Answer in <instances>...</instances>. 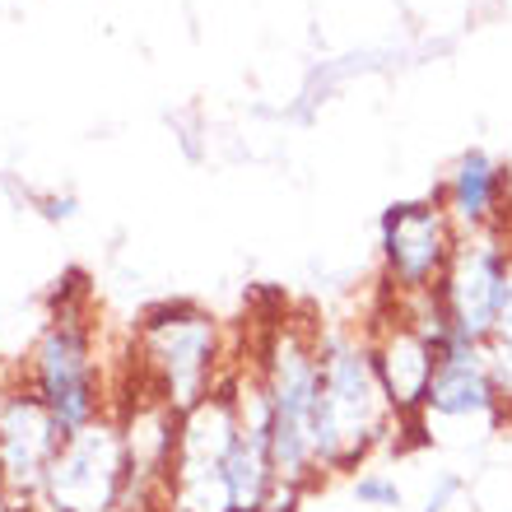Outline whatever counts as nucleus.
<instances>
[{
  "label": "nucleus",
  "instance_id": "nucleus-1",
  "mask_svg": "<svg viewBox=\"0 0 512 512\" xmlns=\"http://www.w3.org/2000/svg\"><path fill=\"white\" fill-rule=\"evenodd\" d=\"M317 364H322V387H317V415H312V452L322 475L359 471L378 447L396 433V410L382 391L373 345L359 331L326 326L317 331Z\"/></svg>",
  "mask_w": 512,
  "mask_h": 512
},
{
  "label": "nucleus",
  "instance_id": "nucleus-2",
  "mask_svg": "<svg viewBox=\"0 0 512 512\" xmlns=\"http://www.w3.org/2000/svg\"><path fill=\"white\" fill-rule=\"evenodd\" d=\"M256 373L266 382L270 401V457L284 485L308 494L317 480V452H312V415H317V387H322V364H317V331L298 322H270L261 350H256Z\"/></svg>",
  "mask_w": 512,
  "mask_h": 512
},
{
  "label": "nucleus",
  "instance_id": "nucleus-3",
  "mask_svg": "<svg viewBox=\"0 0 512 512\" xmlns=\"http://www.w3.org/2000/svg\"><path fill=\"white\" fill-rule=\"evenodd\" d=\"M219 364H224V331L191 298H168L135 326V368L149 396H159L173 415H187L191 405L224 387Z\"/></svg>",
  "mask_w": 512,
  "mask_h": 512
},
{
  "label": "nucleus",
  "instance_id": "nucleus-4",
  "mask_svg": "<svg viewBox=\"0 0 512 512\" xmlns=\"http://www.w3.org/2000/svg\"><path fill=\"white\" fill-rule=\"evenodd\" d=\"M28 387L42 396V405L56 415L66 438L103 419L108 396H103V368H98L94 331L84 322V312L61 308L47 322L38 350L28 359Z\"/></svg>",
  "mask_w": 512,
  "mask_h": 512
},
{
  "label": "nucleus",
  "instance_id": "nucleus-5",
  "mask_svg": "<svg viewBox=\"0 0 512 512\" xmlns=\"http://www.w3.org/2000/svg\"><path fill=\"white\" fill-rule=\"evenodd\" d=\"M238 405H233L229 382L210 391L201 405L177 415V457L173 485H168V508L173 512H233V494L224 480L233 447H238Z\"/></svg>",
  "mask_w": 512,
  "mask_h": 512
},
{
  "label": "nucleus",
  "instance_id": "nucleus-6",
  "mask_svg": "<svg viewBox=\"0 0 512 512\" xmlns=\"http://www.w3.org/2000/svg\"><path fill=\"white\" fill-rule=\"evenodd\" d=\"M126 489H131V461L122 424L103 415L61 443L38 503L52 512H126Z\"/></svg>",
  "mask_w": 512,
  "mask_h": 512
},
{
  "label": "nucleus",
  "instance_id": "nucleus-7",
  "mask_svg": "<svg viewBox=\"0 0 512 512\" xmlns=\"http://www.w3.org/2000/svg\"><path fill=\"white\" fill-rule=\"evenodd\" d=\"M457 243L461 233L438 196L387 205V215L378 224V252H382V275H387L391 294L410 298V294L438 289L447 266H452Z\"/></svg>",
  "mask_w": 512,
  "mask_h": 512
},
{
  "label": "nucleus",
  "instance_id": "nucleus-8",
  "mask_svg": "<svg viewBox=\"0 0 512 512\" xmlns=\"http://www.w3.org/2000/svg\"><path fill=\"white\" fill-rule=\"evenodd\" d=\"M512 275V233L485 229V233H461L452 266H447L438 294L447 303V317L466 340L485 345L499 326L503 298H508Z\"/></svg>",
  "mask_w": 512,
  "mask_h": 512
},
{
  "label": "nucleus",
  "instance_id": "nucleus-9",
  "mask_svg": "<svg viewBox=\"0 0 512 512\" xmlns=\"http://www.w3.org/2000/svg\"><path fill=\"white\" fill-rule=\"evenodd\" d=\"M433 382H429V401H424V419H429V438L433 424H485V429H499L503 419L512 415L508 401L499 396L494 378H489L485 364V345L466 340L461 331L443 336L433 345Z\"/></svg>",
  "mask_w": 512,
  "mask_h": 512
},
{
  "label": "nucleus",
  "instance_id": "nucleus-10",
  "mask_svg": "<svg viewBox=\"0 0 512 512\" xmlns=\"http://www.w3.org/2000/svg\"><path fill=\"white\" fill-rule=\"evenodd\" d=\"M61 443H66V429L42 405L38 391H0V475L28 508L42 499V485H47V471H52Z\"/></svg>",
  "mask_w": 512,
  "mask_h": 512
},
{
  "label": "nucleus",
  "instance_id": "nucleus-11",
  "mask_svg": "<svg viewBox=\"0 0 512 512\" xmlns=\"http://www.w3.org/2000/svg\"><path fill=\"white\" fill-rule=\"evenodd\" d=\"M368 345H373V364H378L382 391H387L396 419H424L429 382H433V368H438L429 336L415 322H405L401 308H396L391 317H382L368 331Z\"/></svg>",
  "mask_w": 512,
  "mask_h": 512
},
{
  "label": "nucleus",
  "instance_id": "nucleus-12",
  "mask_svg": "<svg viewBox=\"0 0 512 512\" xmlns=\"http://www.w3.org/2000/svg\"><path fill=\"white\" fill-rule=\"evenodd\" d=\"M443 210L452 215L457 233H485L512 229V201H508V168L485 149H466L438 191Z\"/></svg>",
  "mask_w": 512,
  "mask_h": 512
},
{
  "label": "nucleus",
  "instance_id": "nucleus-13",
  "mask_svg": "<svg viewBox=\"0 0 512 512\" xmlns=\"http://www.w3.org/2000/svg\"><path fill=\"white\" fill-rule=\"evenodd\" d=\"M354 503L359 508H373V512H396L405 508V489L396 475L387 471H364V475H354V485H350Z\"/></svg>",
  "mask_w": 512,
  "mask_h": 512
},
{
  "label": "nucleus",
  "instance_id": "nucleus-14",
  "mask_svg": "<svg viewBox=\"0 0 512 512\" xmlns=\"http://www.w3.org/2000/svg\"><path fill=\"white\" fill-rule=\"evenodd\" d=\"M461 489H466V480H461V475H438V485L429 489V499H424V508H419V512H447L452 503L461 499Z\"/></svg>",
  "mask_w": 512,
  "mask_h": 512
},
{
  "label": "nucleus",
  "instance_id": "nucleus-15",
  "mask_svg": "<svg viewBox=\"0 0 512 512\" xmlns=\"http://www.w3.org/2000/svg\"><path fill=\"white\" fill-rule=\"evenodd\" d=\"M0 512H28V503L19 499L10 485H5V475H0Z\"/></svg>",
  "mask_w": 512,
  "mask_h": 512
},
{
  "label": "nucleus",
  "instance_id": "nucleus-16",
  "mask_svg": "<svg viewBox=\"0 0 512 512\" xmlns=\"http://www.w3.org/2000/svg\"><path fill=\"white\" fill-rule=\"evenodd\" d=\"M508 201H512V163H508Z\"/></svg>",
  "mask_w": 512,
  "mask_h": 512
}]
</instances>
